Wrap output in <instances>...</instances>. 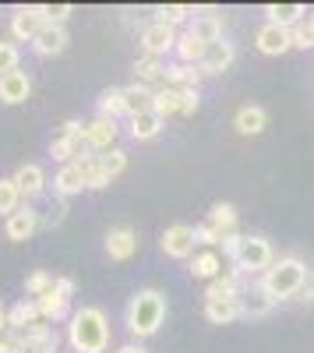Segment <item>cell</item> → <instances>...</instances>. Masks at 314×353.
I'll return each instance as SVG.
<instances>
[{
	"instance_id": "cell-23",
	"label": "cell",
	"mask_w": 314,
	"mask_h": 353,
	"mask_svg": "<svg viewBox=\"0 0 314 353\" xmlns=\"http://www.w3.org/2000/svg\"><path fill=\"white\" fill-rule=\"evenodd\" d=\"M205 74H202V68L198 64H180V61H174V64H166V85L169 88H198V81H202Z\"/></svg>"
},
{
	"instance_id": "cell-12",
	"label": "cell",
	"mask_w": 314,
	"mask_h": 353,
	"mask_svg": "<svg viewBox=\"0 0 314 353\" xmlns=\"http://www.w3.org/2000/svg\"><path fill=\"white\" fill-rule=\"evenodd\" d=\"M28 96H32V78H28L25 71H11V74L0 78V103L18 106V103H25Z\"/></svg>"
},
{
	"instance_id": "cell-38",
	"label": "cell",
	"mask_w": 314,
	"mask_h": 353,
	"mask_svg": "<svg viewBox=\"0 0 314 353\" xmlns=\"http://www.w3.org/2000/svg\"><path fill=\"white\" fill-rule=\"evenodd\" d=\"M18 71V46L14 43H0V78Z\"/></svg>"
},
{
	"instance_id": "cell-40",
	"label": "cell",
	"mask_w": 314,
	"mask_h": 353,
	"mask_svg": "<svg viewBox=\"0 0 314 353\" xmlns=\"http://www.w3.org/2000/svg\"><path fill=\"white\" fill-rule=\"evenodd\" d=\"M0 353H25V350H21L18 332H11V329H0Z\"/></svg>"
},
{
	"instance_id": "cell-45",
	"label": "cell",
	"mask_w": 314,
	"mask_h": 353,
	"mask_svg": "<svg viewBox=\"0 0 314 353\" xmlns=\"http://www.w3.org/2000/svg\"><path fill=\"white\" fill-rule=\"evenodd\" d=\"M0 329H8V311H4V304H0Z\"/></svg>"
},
{
	"instance_id": "cell-19",
	"label": "cell",
	"mask_w": 314,
	"mask_h": 353,
	"mask_svg": "<svg viewBox=\"0 0 314 353\" xmlns=\"http://www.w3.org/2000/svg\"><path fill=\"white\" fill-rule=\"evenodd\" d=\"M32 50H36L39 57H56V53H64V50H67V28H61V25H46L43 32L36 36Z\"/></svg>"
},
{
	"instance_id": "cell-2",
	"label": "cell",
	"mask_w": 314,
	"mask_h": 353,
	"mask_svg": "<svg viewBox=\"0 0 314 353\" xmlns=\"http://www.w3.org/2000/svg\"><path fill=\"white\" fill-rule=\"evenodd\" d=\"M166 321V293L159 290H138L127 304V329L134 339H149Z\"/></svg>"
},
{
	"instance_id": "cell-6",
	"label": "cell",
	"mask_w": 314,
	"mask_h": 353,
	"mask_svg": "<svg viewBox=\"0 0 314 353\" xmlns=\"http://www.w3.org/2000/svg\"><path fill=\"white\" fill-rule=\"evenodd\" d=\"M177 39L180 32L174 25H163V21H152L141 28V50H145L149 57H166V53H174L177 50Z\"/></svg>"
},
{
	"instance_id": "cell-20",
	"label": "cell",
	"mask_w": 314,
	"mask_h": 353,
	"mask_svg": "<svg viewBox=\"0 0 314 353\" xmlns=\"http://www.w3.org/2000/svg\"><path fill=\"white\" fill-rule=\"evenodd\" d=\"M205 318L212 325H230V321L244 318L240 314V297H219V301H205Z\"/></svg>"
},
{
	"instance_id": "cell-7",
	"label": "cell",
	"mask_w": 314,
	"mask_h": 353,
	"mask_svg": "<svg viewBox=\"0 0 314 353\" xmlns=\"http://www.w3.org/2000/svg\"><path fill=\"white\" fill-rule=\"evenodd\" d=\"M194 244H198L194 226H187V223L166 226V230H163V237H159V248H163L166 258H191V254H194Z\"/></svg>"
},
{
	"instance_id": "cell-4",
	"label": "cell",
	"mask_w": 314,
	"mask_h": 353,
	"mask_svg": "<svg viewBox=\"0 0 314 353\" xmlns=\"http://www.w3.org/2000/svg\"><path fill=\"white\" fill-rule=\"evenodd\" d=\"M233 265L244 276H251V272L265 276L272 269V244L265 237H240V244L233 251Z\"/></svg>"
},
{
	"instance_id": "cell-13",
	"label": "cell",
	"mask_w": 314,
	"mask_h": 353,
	"mask_svg": "<svg viewBox=\"0 0 314 353\" xmlns=\"http://www.w3.org/2000/svg\"><path fill=\"white\" fill-rule=\"evenodd\" d=\"M11 181L18 184L21 198H39V194L46 191V173H43V166H36V163H21V166L14 170Z\"/></svg>"
},
{
	"instance_id": "cell-14",
	"label": "cell",
	"mask_w": 314,
	"mask_h": 353,
	"mask_svg": "<svg viewBox=\"0 0 314 353\" xmlns=\"http://www.w3.org/2000/svg\"><path fill=\"white\" fill-rule=\"evenodd\" d=\"M134 251H138V233L131 226H117L106 233V254L113 261H127Z\"/></svg>"
},
{
	"instance_id": "cell-34",
	"label": "cell",
	"mask_w": 314,
	"mask_h": 353,
	"mask_svg": "<svg viewBox=\"0 0 314 353\" xmlns=\"http://www.w3.org/2000/svg\"><path fill=\"white\" fill-rule=\"evenodd\" d=\"M18 209H21V191L11 176H4L0 181V216H14Z\"/></svg>"
},
{
	"instance_id": "cell-41",
	"label": "cell",
	"mask_w": 314,
	"mask_h": 353,
	"mask_svg": "<svg viewBox=\"0 0 314 353\" xmlns=\"http://www.w3.org/2000/svg\"><path fill=\"white\" fill-rule=\"evenodd\" d=\"M194 237H198V244H222V237L209 226V223H202V226H194Z\"/></svg>"
},
{
	"instance_id": "cell-5",
	"label": "cell",
	"mask_w": 314,
	"mask_h": 353,
	"mask_svg": "<svg viewBox=\"0 0 314 353\" xmlns=\"http://www.w3.org/2000/svg\"><path fill=\"white\" fill-rule=\"evenodd\" d=\"M71 293H74V279H56L50 293H43V297L36 301L39 304V314L46 321H64L71 318Z\"/></svg>"
},
{
	"instance_id": "cell-11",
	"label": "cell",
	"mask_w": 314,
	"mask_h": 353,
	"mask_svg": "<svg viewBox=\"0 0 314 353\" xmlns=\"http://www.w3.org/2000/svg\"><path fill=\"white\" fill-rule=\"evenodd\" d=\"M191 32L198 36V39H202V43H219L222 39V18L212 11V8H194V18H191Z\"/></svg>"
},
{
	"instance_id": "cell-33",
	"label": "cell",
	"mask_w": 314,
	"mask_h": 353,
	"mask_svg": "<svg viewBox=\"0 0 314 353\" xmlns=\"http://www.w3.org/2000/svg\"><path fill=\"white\" fill-rule=\"evenodd\" d=\"M99 117H106V121L127 117L124 113V88H106V92L99 96Z\"/></svg>"
},
{
	"instance_id": "cell-28",
	"label": "cell",
	"mask_w": 314,
	"mask_h": 353,
	"mask_svg": "<svg viewBox=\"0 0 314 353\" xmlns=\"http://www.w3.org/2000/svg\"><path fill=\"white\" fill-rule=\"evenodd\" d=\"M262 11L269 14V25H282V28H297L307 14V8L300 4H265Z\"/></svg>"
},
{
	"instance_id": "cell-8",
	"label": "cell",
	"mask_w": 314,
	"mask_h": 353,
	"mask_svg": "<svg viewBox=\"0 0 314 353\" xmlns=\"http://www.w3.org/2000/svg\"><path fill=\"white\" fill-rule=\"evenodd\" d=\"M254 43H258V50L265 57H279V53H286L293 50V28H282V25H262L258 28V36H254Z\"/></svg>"
},
{
	"instance_id": "cell-42",
	"label": "cell",
	"mask_w": 314,
	"mask_h": 353,
	"mask_svg": "<svg viewBox=\"0 0 314 353\" xmlns=\"http://www.w3.org/2000/svg\"><path fill=\"white\" fill-rule=\"evenodd\" d=\"M64 212H67V198H56V205L50 209V216L43 219V226H56V223L64 219Z\"/></svg>"
},
{
	"instance_id": "cell-22",
	"label": "cell",
	"mask_w": 314,
	"mask_h": 353,
	"mask_svg": "<svg viewBox=\"0 0 314 353\" xmlns=\"http://www.w3.org/2000/svg\"><path fill=\"white\" fill-rule=\"evenodd\" d=\"M152 103H156V92L149 85H127L124 88V113L127 117H138V113H149L152 110Z\"/></svg>"
},
{
	"instance_id": "cell-10",
	"label": "cell",
	"mask_w": 314,
	"mask_h": 353,
	"mask_svg": "<svg viewBox=\"0 0 314 353\" xmlns=\"http://www.w3.org/2000/svg\"><path fill=\"white\" fill-rule=\"evenodd\" d=\"M43 226V219H39V212L36 209H28V205H21V209L14 212V216H8V223H4V233H8V241H14V244H21V241H28L32 233Z\"/></svg>"
},
{
	"instance_id": "cell-32",
	"label": "cell",
	"mask_w": 314,
	"mask_h": 353,
	"mask_svg": "<svg viewBox=\"0 0 314 353\" xmlns=\"http://www.w3.org/2000/svg\"><path fill=\"white\" fill-rule=\"evenodd\" d=\"M191 276H198V279H219L222 276V258L216 254V251H202V254H194L191 258Z\"/></svg>"
},
{
	"instance_id": "cell-15",
	"label": "cell",
	"mask_w": 314,
	"mask_h": 353,
	"mask_svg": "<svg viewBox=\"0 0 314 353\" xmlns=\"http://www.w3.org/2000/svg\"><path fill=\"white\" fill-rule=\"evenodd\" d=\"M233 61H237V50H233V43L219 39V43H212V46L205 50L202 74H222V71H230V68H233Z\"/></svg>"
},
{
	"instance_id": "cell-37",
	"label": "cell",
	"mask_w": 314,
	"mask_h": 353,
	"mask_svg": "<svg viewBox=\"0 0 314 353\" xmlns=\"http://www.w3.org/2000/svg\"><path fill=\"white\" fill-rule=\"evenodd\" d=\"M99 159H103V166H106V173H109V181H113L117 173H124V170H127V152H124V149L99 152Z\"/></svg>"
},
{
	"instance_id": "cell-39",
	"label": "cell",
	"mask_w": 314,
	"mask_h": 353,
	"mask_svg": "<svg viewBox=\"0 0 314 353\" xmlns=\"http://www.w3.org/2000/svg\"><path fill=\"white\" fill-rule=\"evenodd\" d=\"M67 14H71V8H67V4H56V8L50 4V8H43V21H46V25H61V28H64Z\"/></svg>"
},
{
	"instance_id": "cell-16",
	"label": "cell",
	"mask_w": 314,
	"mask_h": 353,
	"mask_svg": "<svg viewBox=\"0 0 314 353\" xmlns=\"http://www.w3.org/2000/svg\"><path fill=\"white\" fill-rule=\"evenodd\" d=\"M272 304H275V301L262 290V283L240 290V314H244V318H265V314L272 311Z\"/></svg>"
},
{
	"instance_id": "cell-17",
	"label": "cell",
	"mask_w": 314,
	"mask_h": 353,
	"mask_svg": "<svg viewBox=\"0 0 314 353\" xmlns=\"http://www.w3.org/2000/svg\"><path fill=\"white\" fill-rule=\"evenodd\" d=\"M85 134H89L92 141V149L96 152H109V149H117V121H106V117H96V121L85 124Z\"/></svg>"
},
{
	"instance_id": "cell-27",
	"label": "cell",
	"mask_w": 314,
	"mask_h": 353,
	"mask_svg": "<svg viewBox=\"0 0 314 353\" xmlns=\"http://www.w3.org/2000/svg\"><path fill=\"white\" fill-rule=\"evenodd\" d=\"M152 110L163 117H174V113H180L184 117V88H169V85H163V88H156V103H152Z\"/></svg>"
},
{
	"instance_id": "cell-30",
	"label": "cell",
	"mask_w": 314,
	"mask_h": 353,
	"mask_svg": "<svg viewBox=\"0 0 314 353\" xmlns=\"http://www.w3.org/2000/svg\"><path fill=\"white\" fill-rule=\"evenodd\" d=\"M159 131H163V117H159L156 110L131 117V138H134V141H152Z\"/></svg>"
},
{
	"instance_id": "cell-21",
	"label": "cell",
	"mask_w": 314,
	"mask_h": 353,
	"mask_svg": "<svg viewBox=\"0 0 314 353\" xmlns=\"http://www.w3.org/2000/svg\"><path fill=\"white\" fill-rule=\"evenodd\" d=\"M205 50H209V43H202V39H198V36L191 32V28H184L174 53H177V61H180V64H198V68H202Z\"/></svg>"
},
{
	"instance_id": "cell-24",
	"label": "cell",
	"mask_w": 314,
	"mask_h": 353,
	"mask_svg": "<svg viewBox=\"0 0 314 353\" xmlns=\"http://www.w3.org/2000/svg\"><path fill=\"white\" fill-rule=\"evenodd\" d=\"M134 78H138V85H152V81H163L166 85V61H163V57L141 53L138 61H134Z\"/></svg>"
},
{
	"instance_id": "cell-1",
	"label": "cell",
	"mask_w": 314,
	"mask_h": 353,
	"mask_svg": "<svg viewBox=\"0 0 314 353\" xmlns=\"http://www.w3.org/2000/svg\"><path fill=\"white\" fill-rule=\"evenodd\" d=\"M67 343L78 353H106L109 346V321L103 307H81L67 318Z\"/></svg>"
},
{
	"instance_id": "cell-43",
	"label": "cell",
	"mask_w": 314,
	"mask_h": 353,
	"mask_svg": "<svg viewBox=\"0 0 314 353\" xmlns=\"http://www.w3.org/2000/svg\"><path fill=\"white\" fill-rule=\"evenodd\" d=\"M297 297H300L304 304H314V272H307V279H304V286H300Z\"/></svg>"
},
{
	"instance_id": "cell-26",
	"label": "cell",
	"mask_w": 314,
	"mask_h": 353,
	"mask_svg": "<svg viewBox=\"0 0 314 353\" xmlns=\"http://www.w3.org/2000/svg\"><path fill=\"white\" fill-rule=\"evenodd\" d=\"M265 124H269V113H265L262 106H240L237 117H233V128H237L240 134H262Z\"/></svg>"
},
{
	"instance_id": "cell-35",
	"label": "cell",
	"mask_w": 314,
	"mask_h": 353,
	"mask_svg": "<svg viewBox=\"0 0 314 353\" xmlns=\"http://www.w3.org/2000/svg\"><path fill=\"white\" fill-rule=\"evenodd\" d=\"M156 14H159L156 21L174 25V28H177V25H184V21L194 14V8H184V4H163V8H156Z\"/></svg>"
},
{
	"instance_id": "cell-18",
	"label": "cell",
	"mask_w": 314,
	"mask_h": 353,
	"mask_svg": "<svg viewBox=\"0 0 314 353\" xmlns=\"http://www.w3.org/2000/svg\"><path fill=\"white\" fill-rule=\"evenodd\" d=\"M53 191H56V198H71V194L85 191V173H81V163H67V166L56 170V176H53Z\"/></svg>"
},
{
	"instance_id": "cell-9",
	"label": "cell",
	"mask_w": 314,
	"mask_h": 353,
	"mask_svg": "<svg viewBox=\"0 0 314 353\" xmlns=\"http://www.w3.org/2000/svg\"><path fill=\"white\" fill-rule=\"evenodd\" d=\"M46 28V21H43V8H18L14 11V18H11V32H14V39H21V43H36V36Z\"/></svg>"
},
{
	"instance_id": "cell-29",
	"label": "cell",
	"mask_w": 314,
	"mask_h": 353,
	"mask_svg": "<svg viewBox=\"0 0 314 353\" xmlns=\"http://www.w3.org/2000/svg\"><path fill=\"white\" fill-rule=\"evenodd\" d=\"M209 226L219 233V237H230V233H237V209L230 201H216L212 212H209Z\"/></svg>"
},
{
	"instance_id": "cell-36",
	"label": "cell",
	"mask_w": 314,
	"mask_h": 353,
	"mask_svg": "<svg viewBox=\"0 0 314 353\" xmlns=\"http://www.w3.org/2000/svg\"><path fill=\"white\" fill-rule=\"evenodd\" d=\"M53 283H56L53 276H46V272H32V276L25 279V293H28L32 301H39L43 293H50V290H53Z\"/></svg>"
},
{
	"instance_id": "cell-44",
	"label": "cell",
	"mask_w": 314,
	"mask_h": 353,
	"mask_svg": "<svg viewBox=\"0 0 314 353\" xmlns=\"http://www.w3.org/2000/svg\"><path fill=\"white\" fill-rule=\"evenodd\" d=\"M117 353H145V350H141V346H138V343H127V346H121V350H117Z\"/></svg>"
},
{
	"instance_id": "cell-31",
	"label": "cell",
	"mask_w": 314,
	"mask_h": 353,
	"mask_svg": "<svg viewBox=\"0 0 314 353\" xmlns=\"http://www.w3.org/2000/svg\"><path fill=\"white\" fill-rule=\"evenodd\" d=\"M78 163H81V173H85V188H89V191H99V188H106V184H109V173H106V166H103L99 152L85 156V159H78Z\"/></svg>"
},
{
	"instance_id": "cell-3",
	"label": "cell",
	"mask_w": 314,
	"mask_h": 353,
	"mask_svg": "<svg viewBox=\"0 0 314 353\" xmlns=\"http://www.w3.org/2000/svg\"><path fill=\"white\" fill-rule=\"evenodd\" d=\"M307 265L300 258H279L272 261V269L262 276V290L269 293L272 301H286V297H297L304 279H307Z\"/></svg>"
},
{
	"instance_id": "cell-25",
	"label": "cell",
	"mask_w": 314,
	"mask_h": 353,
	"mask_svg": "<svg viewBox=\"0 0 314 353\" xmlns=\"http://www.w3.org/2000/svg\"><path fill=\"white\" fill-rule=\"evenodd\" d=\"M32 321H43L39 304H36L32 297H21V301L8 311V329H11V332H21L25 325H32Z\"/></svg>"
}]
</instances>
